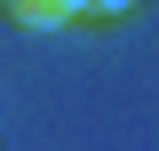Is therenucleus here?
Here are the masks:
<instances>
[{"label":"nucleus","mask_w":159,"mask_h":151,"mask_svg":"<svg viewBox=\"0 0 159 151\" xmlns=\"http://www.w3.org/2000/svg\"><path fill=\"white\" fill-rule=\"evenodd\" d=\"M0 8H8L16 32H64V24L80 16V0H0Z\"/></svg>","instance_id":"obj_1"},{"label":"nucleus","mask_w":159,"mask_h":151,"mask_svg":"<svg viewBox=\"0 0 159 151\" xmlns=\"http://www.w3.org/2000/svg\"><path fill=\"white\" fill-rule=\"evenodd\" d=\"M127 8H135V0H80V16H103V24H111V16H127Z\"/></svg>","instance_id":"obj_2"}]
</instances>
